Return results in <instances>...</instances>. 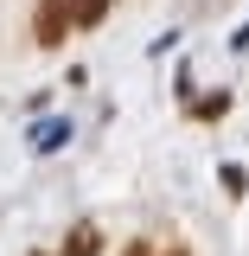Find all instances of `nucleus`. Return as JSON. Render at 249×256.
<instances>
[{
	"instance_id": "nucleus-1",
	"label": "nucleus",
	"mask_w": 249,
	"mask_h": 256,
	"mask_svg": "<svg viewBox=\"0 0 249 256\" xmlns=\"http://www.w3.org/2000/svg\"><path fill=\"white\" fill-rule=\"evenodd\" d=\"M32 32H38V45H58L64 32H70V0H38V20H32Z\"/></svg>"
},
{
	"instance_id": "nucleus-2",
	"label": "nucleus",
	"mask_w": 249,
	"mask_h": 256,
	"mask_svg": "<svg viewBox=\"0 0 249 256\" xmlns=\"http://www.w3.org/2000/svg\"><path fill=\"white\" fill-rule=\"evenodd\" d=\"M102 250V230L96 224H70V237H64V256H96Z\"/></svg>"
},
{
	"instance_id": "nucleus-3",
	"label": "nucleus",
	"mask_w": 249,
	"mask_h": 256,
	"mask_svg": "<svg viewBox=\"0 0 249 256\" xmlns=\"http://www.w3.org/2000/svg\"><path fill=\"white\" fill-rule=\"evenodd\" d=\"M109 13V0H70V26H96Z\"/></svg>"
},
{
	"instance_id": "nucleus-4",
	"label": "nucleus",
	"mask_w": 249,
	"mask_h": 256,
	"mask_svg": "<svg viewBox=\"0 0 249 256\" xmlns=\"http://www.w3.org/2000/svg\"><path fill=\"white\" fill-rule=\"evenodd\" d=\"M128 256H147V244H134V250H128Z\"/></svg>"
},
{
	"instance_id": "nucleus-5",
	"label": "nucleus",
	"mask_w": 249,
	"mask_h": 256,
	"mask_svg": "<svg viewBox=\"0 0 249 256\" xmlns=\"http://www.w3.org/2000/svg\"><path fill=\"white\" fill-rule=\"evenodd\" d=\"M166 256H186V250H166Z\"/></svg>"
}]
</instances>
